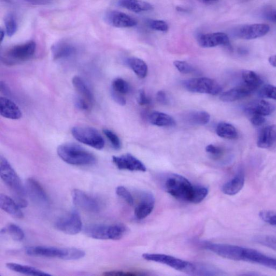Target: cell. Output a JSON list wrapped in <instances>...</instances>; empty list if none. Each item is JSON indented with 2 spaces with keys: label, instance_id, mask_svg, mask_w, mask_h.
Listing matches in <instances>:
<instances>
[{
  "label": "cell",
  "instance_id": "obj_1",
  "mask_svg": "<svg viewBox=\"0 0 276 276\" xmlns=\"http://www.w3.org/2000/svg\"><path fill=\"white\" fill-rule=\"evenodd\" d=\"M0 175L5 185L11 190L14 200L21 208L27 207L26 187L9 161L3 155L0 157Z\"/></svg>",
  "mask_w": 276,
  "mask_h": 276
},
{
  "label": "cell",
  "instance_id": "obj_2",
  "mask_svg": "<svg viewBox=\"0 0 276 276\" xmlns=\"http://www.w3.org/2000/svg\"><path fill=\"white\" fill-rule=\"evenodd\" d=\"M164 187L166 192L176 199L194 203L197 186L185 177L176 174L167 176Z\"/></svg>",
  "mask_w": 276,
  "mask_h": 276
},
{
  "label": "cell",
  "instance_id": "obj_3",
  "mask_svg": "<svg viewBox=\"0 0 276 276\" xmlns=\"http://www.w3.org/2000/svg\"><path fill=\"white\" fill-rule=\"evenodd\" d=\"M59 156L66 163L75 166H88L96 163L95 155L74 143L62 144L58 148Z\"/></svg>",
  "mask_w": 276,
  "mask_h": 276
},
{
  "label": "cell",
  "instance_id": "obj_4",
  "mask_svg": "<svg viewBox=\"0 0 276 276\" xmlns=\"http://www.w3.org/2000/svg\"><path fill=\"white\" fill-rule=\"evenodd\" d=\"M28 255L34 257L60 258L64 260H74L83 258L86 253L75 247L60 248L53 246H35L28 247L25 250Z\"/></svg>",
  "mask_w": 276,
  "mask_h": 276
},
{
  "label": "cell",
  "instance_id": "obj_5",
  "mask_svg": "<svg viewBox=\"0 0 276 276\" xmlns=\"http://www.w3.org/2000/svg\"><path fill=\"white\" fill-rule=\"evenodd\" d=\"M127 231L123 224L107 225L89 224L85 226L84 232L87 236L96 239L119 240L122 238Z\"/></svg>",
  "mask_w": 276,
  "mask_h": 276
},
{
  "label": "cell",
  "instance_id": "obj_6",
  "mask_svg": "<svg viewBox=\"0 0 276 276\" xmlns=\"http://www.w3.org/2000/svg\"><path fill=\"white\" fill-rule=\"evenodd\" d=\"M142 257L146 260L163 264L174 268L175 270L189 274H195L196 265L189 261L160 253H145L143 254Z\"/></svg>",
  "mask_w": 276,
  "mask_h": 276
},
{
  "label": "cell",
  "instance_id": "obj_7",
  "mask_svg": "<svg viewBox=\"0 0 276 276\" xmlns=\"http://www.w3.org/2000/svg\"><path fill=\"white\" fill-rule=\"evenodd\" d=\"M73 137L79 142L97 150H102L105 146V141L101 134L93 127L76 126L72 130Z\"/></svg>",
  "mask_w": 276,
  "mask_h": 276
},
{
  "label": "cell",
  "instance_id": "obj_8",
  "mask_svg": "<svg viewBox=\"0 0 276 276\" xmlns=\"http://www.w3.org/2000/svg\"><path fill=\"white\" fill-rule=\"evenodd\" d=\"M183 86L191 93L217 95L222 92L220 84L207 77L195 78L183 82Z\"/></svg>",
  "mask_w": 276,
  "mask_h": 276
},
{
  "label": "cell",
  "instance_id": "obj_9",
  "mask_svg": "<svg viewBox=\"0 0 276 276\" xmlns=\"http://www.w3.org/2000/svg\"><path fill=\"white\" fill-rule=\"evenodd\" d=\"M37 44L31 41L24 44L14 46L6 52L4 56L5 63L9 65L30 60L36 52Z\"/></svg>",
  "mask_w": 276,
  "mask_h": 276
},
{
  "label": "cell",
  "instance_id": "obj_10",
  "mask_svg": "<svg viewBox=\"0 0 276 276\" xmlns=\"http://www.w3.org/2000/svg\"><path fill=\"white\" fill-rule=\"evenodd\" d=\"M239 261L259 264L276 271V258L248 247H240Z\"/></svg>",
  "mask_w": 276,
  "mask_h": 276
},
{
  "label": "cell",
  "instance_id": "obj_11",
  "mask_svg": "<svg viewBox=\"0 0 276 276\" xmlns=\"http://www.w3.org/2000/svg\"><path fill=\"white\" fill-rule=\"evenodd\" d=\"M55 228L66 234L74 235L82 230V222L80 215L76 210H73L68 214L57 220Z\"/></svg>",
  "mask_w": 276,
  "mask_h": 276
},
{
  "label": "cell",
  "instance_id": "obj_12",
  "mask_svg": "<svg viewBox=\"0 0 276 276\" xmlns=\"http://www.w3.org/2000/svg\"><path fill=\"white\" fill-rule=\"evenodd\" d=\"M73 201L76 206L91 213H98L101 209V203L96 198L84 191L75 189L72 192Z\"/></svg>",
  "mask_w": 276,
  "mask_h": 276
},
{
  "label": "cell",
  "instance_id": "obj_13",
  "mask_svg": "<svg viewBox=\"0 0 276 276\" xmlns=\"http://www.w3.org/2000/svg\"><path fill=\"white\" fill-rule=\"evenodd\" d=\"M27 194L31 200L40 206H47L50 200L46 191L40 182L33 178L28 179L26 183Z\"/></svg>",
  "mask_w": 276,
  "mask_h": 276
},
{
  "label": "cell",
  "instance_id": "obj_14",
  "mask_svg": "<svg viewBox=\"0 0 276 276\" xmlns=\"http://www.w3.org/2000/svg\"><path fill=\"white\" fill-rule=\"evenodd\" d=\"M269 31L268 25L258 24L239 27L235 31L234 34L240 39L250 40L263 37Z\"/></svg>",
  "mask_w": 276,
  "mask_h": 276
},
{
  "label": "cell",
  "instance_id": "obj_15",
  "mask_svg": "<svg viewBox=\"0 0 276 276\" xmlns=\"http://www.w3.org/2000/svg\"><path fill=\"white\" fill-rule=\"evenodd\" d=\"M112 161L120 170L143 172L146 171V167L143 162L130 153L124 154L119 157L113 156Z\"/></svg>",
  "mask_w": 276,
  "mask_h": 276
},
{
  "label": "cell",
  "instance_id": "obj_16",
  "mask_svg": "<svg viewBox=\"0 0 276 276\" xmlns=\"http://www.w3.org/2000/svg\"><path fill=\"white\" fill-rule=\"evenodd\" d=\"M197 42L203 48H213L219 46H228L230 41L228 35L223 33H214L200 35Z\"/></svg>",
  "mask_w": 276,
  "mask_h": 276
},
{
  "label": "cell",
  "instance_id": "obj_17",
  "mask_svg": "<svg viewBox=\"0 0 276 276\" xmlns=\"http://www.w3.org/2000/svg\"><path fill=\"white\" fill-rule=\"evenodd\" d=\"M105 18L109 25L116 28H131L137 25V21L135 19L118 11L109 12Z\"/></svg>",
  "mask_w": 276,
  "mask_h": 276
},
{
  "label": "cell",
  "instance_id": "obj_18",
  "mask_svg": "<svg viewBox=\"0 0 276 276\" xmlns=\"http://www.w3.org/2000/svg\"><path fill=\"white\" fill-rule=\"evenodd\" d=\"M155 199L152 194L144 193L140 201L134 209V215L138 220H143L149 215L154 207Z\"/></svg>",
  "mask_w": 276,
  "mask_h": 276
},
{
  "label": "cell",
  "instance_id": "obj_19",
  "mask_svg": "<svg viewBox=\"0 0 276 276\" xmlns=\"http://www.w3.org/2000/svg\"><path fill=\"white\" fill-rule=\"evenodd\" d=\"M256 90L246 84L238 86L223 93L220 100L224 102H235L250 95Z\"/></svg>",
  "mask_w": 276,
  "mask_h": 276
},
{
  "label": "cell",
  "instance_id": "obj_20",
  "mask_svg": "<svg viewBox=\"0 0 276 276\" xmlns=\"http://www.w3.org/2000/svg\"><path fill=\"white\" fill-rule=\"evenodd\" d=\"M275 110L274 104L263 100L253 101L245 107V111L250 115L268 116L271 115Z\"/></svg>",
  "mask_w": 276,
  "mask_h": 276
},
{
  "label": "cell",
  "instance_id": "obj_21",
  "mask_svg": "<svg viewBox=\"0 0 276 276\" xmlns=\"http://www.w3.org/2000/svg\"><path fill=\"white\" fill-rule=\"evenodd\" d=\"M245 183V174L243 170H239L233 178L224 184L222 192L228 195H235L242 189Z\"/></svg>",
  "mask_w": 276,
  "mask_h": 276
},
{
  "label": "cell",
  "instance_id": "obj_22",
  "mask_svg": "<svg viewBox=\"0 0 276 276\" xmlns=\"http://www.w3.org/2000/svg\"><path fill=\"white\" fill-rule=\"evenodd\" d=\"M52 53L55 60L65 59L74 55L76 53V48L69 42L62 41L52 46Z\"/></svg>",
  "mask_w": 276,
  "mask_h": 276
},
{
  "label": "cell",
  "instance_id": "obj_23",
  "mask_svg": "<svg viewBox=\"0 0 276 276\" xmlns=\"http://www.w3.org/2000/svg\"><path fill=\"white\" fill-rule=\"evenodd\" d=\"M0 112L3 117L13 120L19 119L23 116L17 104L5 97L0 98Z\"/></svg>",
  "mask_w": 276,
  "mask_h": 276
},
{
  "label": "cell",
  "instance_id": "obj_24",
  "mask_svg": "<svg viewBox=\"0 0 276 276\" xmlns=\"http://www.w3.org/2000/svg\"><path fill=\"white\" fill-rule=\"evenodd\" d=\"M0 207L6 213L14 217L19 219L24 217L21 207L15 200L9 196L3 194L0 195Z\"/></svg>",
  "mask_w": 276,
  "mask_h": 276
},
{
  "label": "cell",
  "instance_id": "obj_25",
  "mask_svg": "<svg viewBox=\"0 0 276 276\" xmlns=\"http://www.w3.org/2000/svg\"><path fill=\"white\" fill-rule=\"evenodd\" d=\"M276 141V125L268 126L261 130L257 140V146L261 148L271 147Z\"/></svg>",
  "mask_w": 276,
  "mask_h": 276
},
{
  "label": "cell",
  "instance_id": "obj_26",
  "mask_svg": "<svg viewBox=\"0 0 276 276\" xmlns=\"http://www.w3.org/2000/svg\"><path fill=\"white\" fill-rule=\"evenodd\" d=\"M73 84L78 93V96L93 105L95 102L94 96L86 82L81 77L75 76L73 78Z\"/></svg>",
  "mask_w": 276,
  "mask_h": 276
},
{
  "label": "cell",
  "instance_id": "obj_27",
  "mask_svg": "<svg viewBox=\"0 0 276 276\" xmlns=\"http://www.w3.org/2000/svg\"><path fill=\"white\" fill-rule=\"evenodd\" d=\"M210 118L209 113L203 111H190L183 115L185 122L192 125H206L209 123Z\"/></svg>",
  "mask_w": 276,
  "mask_h": 276
},
{
  "label": "cell",
  "instance_id": "obj_28",
  "mask_svg": "<svg viewBox=\"0 0 276 276\" xmlns=\"http://www.w3.org/2000/svg\"><path fill=\"white\" fill-rule=\"evenodd\" d=\"M118 4L123 8L136 13L150 11L153 9L151 4L143 0H119Z\"/></svg>",
  "mask_w": 276,
  "mask_h": 276
},
{
  "label": "cell",
  "instance_id": "obj_29",
  "mask_svg": "<svg viewBox=\"0 0 276 276\" xmlns=\"http://www.w3.org/2000/svg\"><path fill=\"white\" fill-rule=\"evenodd\" d=\"M150 122L155 126L160 127H172L176 125L174 119L166 113L155 111L149 116Z\"/></svg>",
  "mask_w": 276,
  "mask_h": 276
},
{
  "label": "cell",
  "instance_id": "obj_30",
  "mask_svg": "<svg viewBox=\"0 0 276 276\" xmlns=\"http://www.w3.org/2000/svg\"><path fill=\"white\" fill-rule=\"evenodd\" d=\"M6 266L9 269L26 275H51V274L46 273L38 268L33 266L21 265L16 263H7Z\"/></svg>",
  "mask_w": 276,
  "mask_h": 276
},
{
  "label": "cell",
  "instance_id": "obj_31",
  "mask_svg": "<svg viewBox=\"0 0 276 276\" xmlns=\"http://www.w3.org/2000/svg\"><path fill=\"white\" fill-rule=\"evenodd\" d=\"M127 65L140 79H144L148 73L146 63L140 59L130 58L127 61Z\"/></svg>",
  "mask_w": 276,
  "mask_h": 276
},
{
  "label": "cell",
  "instance_id": "obj_32",
  "mask_svg": "<svg viewBox=\"0 0 276 276\" xmlns=\"http://www.w3.org/2000/svg\"><path fill=\"white\" fill-rule=\"evenodd\" d=\"M216 132L219 137L226 139H235L238 136L235 127L229 123H219L216 127Z\"/></svg>",
  "mask_w": 276,
  "mask_h": 276
},
{
  "label": "cell",
  "instance_id": "obj_33",
  "mask_svg": "<svg viewBox=\"0 0 276 276\" xmlns=\"http://www.w3.org/2000/svg\"><path fill=\"white\" fill-rule=\"evenodd\" d=\"M2 233H6L16 241H21L25 238V233L19 226L15 224H9L2 230Z\"/></svg>",
  "mask_w": 276,
  "mask_h": 276
},
{
  "label": "cell",
  "instance_id": "obj_34",
  "mask_svg": "<svg viewBox=\"0 0 276 276\" xmlns=\"http://www.w3.org/2000/svg\"><path fill=\"white\" fill-rule=\"evenodd\" d=\"M242 78L245 84L256 89L263 83L260 77L252 71H243Z\"/></svg>",
  "mask_w": 276,
  "mask_h": 276
},
{
  "label": "cell",
  "instance_id": "obj_35",
  "mask_svg": "<svg viewBox=\"0 0 276 276\" xmlns=\"http://www.w3.org/2000/svg\"><path fill=\"white\" fill-rule=\"evenodd\" d=\"M254 241L276 251V237L269 235H258L254 238Z\"/></svg>",
  "mask_w": 276,
  "mask_h": 276
},
{
  "label": "cell",
  "instance_id": "obj_36",
  "mask_svg": "<svg viewBox=\"0 0 276 276\" xmlns=\"http://www.w3.org/2000/svg\"><path fill=\"white\" fill-rule=\"evenodd\" d=\"M112 87V90L122 95L128 93L130 90L129 84L125 80L119 79V78L113 81Z\"/></svg>",
  "mask_w": 276,
  "mask_h": 276
},
{
  "label": "cell",
  "instance_id": "obj_37",
  "mask_svg": "<svg viewBox=\"0 0 276 276\" xmlns=\"http://www.w3.org/2000/svg\"><path fill=\"white\" fill-rule=\"evenodd\" d=\"M6 32L7 36L12 37L16 34L18 30L17 21L14 17L10 15L5 20Z\"/></svg>",
  "mask_w": 276,
  "mask_h": 276
},
{
  "label": "cell",
  "instance_id": "obj_38",
  "mask_svg": "<svg viewBox=\"0 0 276 276\" xmlns=\"http://www.w3.org/2000/svg\"><path fill=\"white\" fill-rule=\"evenodd\" d=\"M259 217L265 223L276 226V211L267 210L260 211Z\"/></svg>",
  "mask_w": 276,
  "mask_h": 276
},
{
  "label": "cell",
  "instance_id": "obj_39",
  "mask_svg": "<svg viewBox=\"0 0 276 276\" xmlns=\"http://www.w3.org/2000/svg\"><path fill=\"white\" fill-rule=\"evenodd\" d=\"M116 194L121 197L130 206H133L134 204V198L126 188L123 186H118L116 190Z\"/></svg>",
  "mask_w": 276,
  "mask_h": 276
},
{
  "label": "cell",
  "instance_id": "obj_40",
  "mask_svg": "<svg viewBox=\"0 0 276 276\" xmlns=\"http://www.w3.org/2000/svg\"><path fill=\"white\" fill-rule=\"evenodd\" d=\"M174 65L181 73L188 74L195 72V68L185 61H176Z\"/></svg>",
  "mask_w": 276,
  "mask_h": 276
},
{
  "label": "cell",
  "instance_id": "obj_41",
  "mask_svg": "<svg viewBox=\"0 0 276 276\" xmlns=\"http://www.w3.org/2000/svg\"><path fill=\"white\" fill-rule=\"evenodd\" d=\"M103 131L105 136L109 140L113 147L115 150H120L122 146L121 142L116 134L108 129H104Z\"/></svg>",
  "mask_w": 276,
  "mask_h": 276
},
{
  "label": "cell",
  "instance_id": "obj_42",
  "mask_svg": "<svg viewBox=\"0 0 276 276\" xmlns=\"http://www.w3.org/2000/svg\"><path fill=\"white\" fill-rule=\"evenodd\" d=\"M147 24L148 26L153 30L162 32H166L168 30V25L164 21L150 20Z\"/></svg>",
  "mask_w": 276,
  "mask_h": 276
},
{
  "label": "cell",
  "instance_id": "obj_43",
  "mask_svg": "<svg viewBox=\"0 0 276 276\" xmlns=\"http://www.w3.org/2000/svg\"><path fill=\"white\" fill-rule=\"evenodd\" d=\"M259 95L262 97L273 99L276 100V87L267 85L260 91Z\"/></svg>",
  "mask_w": 276,
  "mask_h": 276
},
{
  "label": "cell",
  "instance_id": "obj_44",
  "mask_svg": "<svg viewBox=\"0 0 276 276\" xmlns=\"http://www.w3.org/2000/svg\"><path fill=\"white\" fill-rule=\"evenodd\" d=\"M206 151L214 158H218L223 153V151L220 147L213 145H209L206 148Z\"/></svg>",
  "mask_w": 276,
  "mask_h": 276
},
{
  "label": "cell",
  "instance_id": "obj_45",
  "mask_svg": "<svg viewBox=\"0 0 276 276\" xmlns=\"http://www.w3.org/2000/svg\"><path fill=\"white\" fill-rule=\"evenodd\" d=\"M104 275H110V276H136L141 275V274L134 273L133 272L130 271H110L105 272L103 273Z\"/></svg>",
  "mask_w": 276,
  "mask_h": 276
},
{
  "label": "cell",
  "instance_id": "obj_46",
  "mask_svg": "<svg viewBox=\"0 0 276 276\" xmlns=\"http://www.w3.org/2000/svg\"><path fill=\"white\" fill-rule=\"evenodd\" d=\"M137 102L140 105L144 106L150 105L151 101L150 98L147 96L145 92L143 90H141L139 91Z\"/></svg>",
  "mask_w": 276,
  "mask_h": 276
},
{
  "label": "cell",
  "instance_id": "obj_47",
  "mask_svg": "<svg viewBox=\"0 0 276 276\" xmlns=\"http://www.w3.org/2000/svg\"><path fill=\"white\" fill-rule=\"evenodd\" d=\"M111 94L113 100L118 104L122 106H124L126 104V100L122 94H120L113 90H112Z\"/></svg>",
  "mask_w": 276,
  "mask_h": 276
},
{
  "label": "cell",
  "instance_id": "obj_48",
  "mask_svg": "<svg viewBox=\"0 0 276 276\" xmlns=\"http://www.w3.org/2000/svg\"><path fill=\"white\" fill-rule=\"evenodd\" d=\"M250 122L254 126H260L265 122L264 116L259 115H252Z\"/></svg>",
  "mask_w": 276,
  "mask_h": 276
},
{
  "label": "cell",
  "instance_id": "obj_49",
  "mask_svg": "<svg viewBox=\"0 0 276 276\" xmlns=\"http://www.w3.org/2000/svg\"><path fill=\"white\" fill-rule=\"evenodd\" d=\"M157 100L161 104L166 105L168 102L167 97L165 92L163 91H160L157 94Z\"/></svg>",
  "mask_w": 276,
  "mask_h": 276
},
{
  "label": "cell",
  "instance_id": "obj_50",
  "mask_svg": "<svg viewBox=\"0 0 276 276\" xmlns=\"http://www.w3.org/2000/svg\"><path fill=\"white\" fill-rule=\"evenodd\" d=\"M265 17L272 22L276 23V11L269 10L265 12Z\"/></svg>",
  "mask_w": 276,
  "mask_h": 276
},
{
  "label": "cell",
  "instance_id": "obj_51",
  "mask_svg": "<svg viewBox=\"0 0 276 276\" xmlns=\"http://www.w3.org/2000/svg\"><path fill=\"white\" fill-rule=\"evenodd\" d=\"M197 1L203 4L210 5L218 2L219 0H197Z\"/></svg>",
  "mask_w": 276,
  "mask_h": 276
},
{
  "label": "cell",
  "instance_id": "obj_52",
  "mask_svg": "<svg viewBox=\"0 0 276 276\" xmlns=\"http://www.w3.org/2000/svg\"><path fill=\"white\" fill-rule=\"evenodd\" d=\"M268 62H269L272 66L276 67V55L271 56L268 59Z\"/></svg>",
  "mask_w": 276,
  "mask_h": 276
},
{
  "label": "cell",
  "instance_id": "obj_53",
  "mask_svg": "<svg viewBox=\"0 0 276 276\" xmlns=\"http://www.w3.org/2000/svg\"><path fill=\"white\" fill-rule=\"evenodd\" d=\"M0 35H1V41L3 42L5 37V31L3 30H1V31H0Z\"/></svg>",
  "mask_w": 276,
  "mask_h": 276
},
{
  "label": "cell",
  "instance_id": "obj_54",
  "mask_svg": "<svg viewBox=\"0 0 276 276\" xmlns=\"http://www.w3.org/2000/svg\"><path fill=\"white\" fill-rule=\"evenodd\" d=\"M26 1L30 2L32 3H40L42 2H45L46 0H26Z\"/></svg>",
  "mask_w": 276,
  "mask_h": 276
},
{
  "label": "cell",
  "instance_id": "obj_55",
  "mask_svg": "<svg viewBox=\"0 0 276 276\" xmlns=\"http://www.w3.org/2000/svg\"><path fill=\"white\" fill-rule=\"evenodd\" d=\"M176 10L179 12H186L187 11L185 9L181 8V7H177Z\"/></svg>",
  "mask_w": 276,
  "mask_h": 276
},
{
  "label": "cell",
  "instance_id": "obj_56",
  "mask_svg": "<svg viewBox=\"0 0 276 276\" xmlns=\"http://www.w3.org/2000/svg\"><path fill=\"white\" fill-rule=\"evenodd\" d=\"M3 1H4V2L5 3H11V0H3Z\"/></svg>",
  "mask_w": 276,
  "mask_h": 276
}]
</instances>
